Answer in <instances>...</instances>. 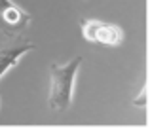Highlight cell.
Segmentation results:
<instances>
[{"label":"cell","instance_id":"obj_1","mask_svg":"<svg viewBox=\"0 0 150 129\" xmlns=\"http://www.w3.org/2000/svg\"><path fill=\"white\" fill-rule=\"evenodd\" d=\"M82 57H74L67 65H50V95L48 104L53 110H67L72 103L74 93V82H76V72L82 65Z\"/></svg>","mask_w":150,"mask_h":129},{"label":"cell","instance_id":"obj_2","mask_svg":"<svg viewBox=\"0 0 150 129\" xmlns=\"http://www.w3.org/2000/svg\"><path fill=\"white\" fill-rule=\"evenodd\" d=\"M30 23V15L11 0H0V34L4 36H19L25 32Z\"/></svg>","mask_w":150,"mask_h":129},{"label":"cell","instance_id":"obj_3","mask_svg":"<svg viewBox=\"0 0 150 129\" xmlns=\"http://www.w3.org/2000/svg\"><path fill=\"white\" fill-rule=\"evenodd\" d=\"M80 25L84 38L88 42H99V44H108V46H118L122 42V30L116 25L88 21V19H82Z\"/></svg>","mask_w":150,"mask_h":129},{"label":"cell","instance_id":"obj_4","mask_svg":"<svg viewBox=\"0 0 150 129\" xmlns=\"http://www.w3.org/2000/svg\"><path fill=\"white\" fill-rule=\"evenodd\" d=\"M30 49H34L33 42H19V44H13V46H8V48L0 49V78L8 72L11 66L17 65L19 59H21L27 51H30Z\"/></svg>","mask_w":150,"mask_h":129},{"label":"cell","instance_id":"obj_5","mask_svg":"<svg viewBox=\"0 0 150 129\" xmlns=\"http://www.w3.org/2000/svg\"><path fill=\"white\" fill-rule=\"evenodd\" d=\"M146 104H148V87L144 85L143 91L139 93V97H137V99H133V106H141V108H144Z\"/></svg>","mask_w":150,"mask_h":129}]
</instances>
